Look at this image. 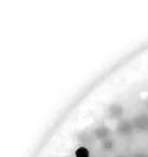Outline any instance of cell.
I'll use <instances>...</instances> for the list:
<instances>
[{"label":"cell","mask_w":148,"mask_h":157,"mask_svg":"<svg viewBox=\"0 0 148 157\" xmlns=\"http://www.w3.org/2000/svg\"><path fill=\"white\" fill-rule=\"evenodd\" d=\"M76 157H89L90 153H89V150L85 146H80L76 151Z\"/></svg>","instance_id":"cell-1"},{"label":"cell","mask_w":148,"mask_h":157,"mask_svg":"<svg viewBox=\"0 0 148 157\" xmlns=\"http://www.w3.org/2000/svg\"><path fill=\"white\" fill-rule=\"evenodd\" d=\"M95 134L99 139H104V138L107 136V130L104 129V128H99L95 131Z\"/></svg>","instance_id":"cell-2"}]
</instances>
